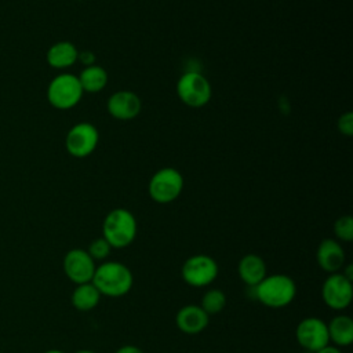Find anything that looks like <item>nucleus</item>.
Here are the masks:
<instances>
[{
    "label": "nucleus",
    "mask_w": 353,
    "mask_h": 353,
    "mask_svg": "<svg viewBox=\"0 0 353 353\" xmlns=\"http://www.w3.org/2000/svg\"><path fill=\"white\" fill-rule=\"evenodd\" d=\"M62 266L66 277L76 285L90 283L97 269L95 261L83 248L69 250L63 256Z\"/></svg>",
    "instance_id": "nucleus-10"
},
{
    "label": "nucleus",
    "mask_w": 353,
    "mask_h": 353,
    "mask_svg": "<svg viewBox=\"0 0 353 353\" xmlns=\"http://www.w3.org/2000/svg\"><path fill=\"white\" fill-rule=\"evenodd\" d=\"M305 353H312V352H305Z\"/></svg>",
    "instance_id": "nucleus-30"
},
{
    "label": "nucleus",
    "mask_w": 353,
    "mask_h": 353,
    "mask_svg": "<svg viewBox=\"0 0 353 353\" xmlns=\"http://www.w3.org/2000/svg\"><path fill=\"white\" fill-rule=\"evenodd\" d=\"M255 298L265 306L280 309L290 305L296 294L295 281L287 274L266 276L258 285L252 287Z\"/></svg>",
    "instance_id": "nucleus-3"
},
{
    "label": "nucleus",
    "mask_w": 353,
    "mask_h": 353,
    "mask_svg": "<svg viewBox=\"0 0 353 353\" xmlns=\"http://www.w3.org/2000/svg\"><path fill=\"white\" fill-rule=\"evenodd\" d=\"M335 236L345 243H350L353 240V218L350 215L339 216L334 223Z\"/></svg>",
    "instance_id": "nucleus-21"
},
{
    "label": "nucleus",
    "mask_w": 353,
    "mask_h": 353,
    "mask_svg": "<svg viewBox=\"0 0 353 353\" xmlns=\"http://www.w3.org/2000/svg\"><path fill=\"white\" fill-rule=\"evenodd\" d=\"M342 274H343L347 280L353 281V265L350 263V265H347L346 268H342Z\"/></svg>",
    "instance_id": "nucleus-27"
},
{
    "label": "nucleus",
    "mask_w": 353,
    "mask_h": 353,
    "mask_svg": "<svg viewBox=\"0 0 353 353\" xmlns=\"http://www.w3.org/2000/svg\"><path fill=\"white\" fill-rule=\"evenodd\" d=\"M266 263L256 254L244 255L237 265V273L240 280L250 288L258 285L266 276Z\"/></svg>",
    "instance_id": "nucleus-15"
},
{
    "label": "nucleus",
    "mask_w": 353,
    "mask_h": 353,
    "mask_svg": "<svg viewBox=\"0 0 353 353\" xmlns=\"http://www.w3.org/2000/svg\"><path fill=\"white\" fill-rule=\"evenodd\" d=\"M116 353H143L138 346L134 345H124L116 350Z\"/></svg>",
    "instance_id": "nucleus-25"
},
{
    "label": "nucleus",
    "mask_w": 353,
    "mask_h": 353,
    "mask_svg": "<svg viewBox=\"0 0 353 353\" xmlns=\"http://www.w3.org/2000/svg\"><path fill=\"white\" fill-rule=\"evenodd\" d=\"M79 59H80L83 63H85L87 66H90V65H94L95 55H94L92 52H90V51H84V52H79L77 61H79Z\"/></svg>",
    "instance_id": "nucleus-24"
},
{
    "label": "nucleus",
    "mask_w": 353,
    "mask_h": 353,
    "mask_svg": "<svg viewBox=\"0 0 353 353\" xmlns=\"http://www.w3.org/2000/svg\"><path fill=\"white\" fill-rule=\"evenodd\" d=\"M106 108L113 119L127 121L135 119L139 114L142 109V102L134 91L121 90L113 92L109 97Z\"/></svg>",
    "instance_id": "nucleus-12"
},
{
    "label": "nucleus",
    "mask_w": 353,
    "mask_h": 353,
    "mask_svg": "<svg viewBox=\"0 0 353 353\" xmlns=\"http://www.w3.org/2000/svg\"><path fill=\"white\" fill-rule=\"evenodd\" d=\"M338 131L342 135L350 137L353 134V113L352 112H346L343 114L339 116L338 119Z\"/></svg>",
    "instance_id": "nucleus-23"
},
{
    "label": "nucleus",
    "mask_w": 353,
    "mask_h": 353,
    "mask_svg": "<svg viewBox=\"0 0 353 353\" xmlns=\"http://www.w3.org/2000/svg\"><path fill=\"white\" fill-rule=\"evenodd\" d=\"M101 296L102 295L99 294V291L90 281L84 284H77L72 292L70 301L74 309L80 312H90L99 303Z\"/></svg>",
    "instance_id": "nucleus-18"
},
{
    "label": "nucleus",
    "mask_w": 353,
    "mask_h": 353,
    "mask_svg": "<svg viewBox=\"0 0 353 353\" xmlns=\"http://www.w3.org/2000/svg\"><path fill=\"white\" fill-rule=\"evenodd\" d=\"M225 305H226V296H225L223 291H221V290H218V288H211V290H208V291L203 295L201 303H200L201 309H203L208 316L216 314V313L222 312L223 307H225Z\"/></svg>",
    "instance_id": "nucleus-20"
},
{
    "label": "nucleus",
    "mask_w": 353,
    "mask_h": 353,
    "mask_svg": "<svg viewBox=\"0 0 353 353\" xmlns=\"http://www.w3.org/2000/svg\"><path fill=\"white\" fill-rule=\"evenodd\" d=\"M43 353H65V352H62V350H59V349H48V350L43 352Z\"/></svg>",
    "instance_id": "nucleus-28"
},
{
    "label": "nucleus",
    "mask_w": 353,
    "mask_h": 353,
    "mask_svg": "<svg viewBox=\"0 0 353 353\" xmlns=\"http://www.w3.org/2000/svg\"><path fill=\"white\" fill-rule=\"evenodd\" d=\"M317 265L327 273H338L345 265V250L334 239L320 241L316 251Z\"/></svg>",
    "instance_id": "nucleus-13"
},
{
    "label": "nucleus",
    "mask_w": 353,
    "mask_h": 353,
    "mask_svg": "<svg viewBox=\"0 0 353 353\" xmlns=\"http://www.w3.org/2000/svg\"><path fill=\"white\" fill-rule=\"evenodd\" d=\"M83 88L77 76L72 73H61L55 76L47 87V99L50 105L58 110H69L74 108L83 98Z\"/></svg>",
    "instance_id": "nucleus-4"
},
{
    "label": "nucleus",
    "mask_w": 353,
    "mask_h": 353,
    "mask_svg": "<svg viewBox=\"0 0 353 353\" xmlns=\"http://www.w3.org/2000/svg\"><path fill=\"white\" fill-rule=\"evenodd\" d=\"M84 92H99L108 84V72L99 65L85 66L77 76Z\"/></svg>",
    "instance_id": "nucleus-19"
},
{
    "label": "nucleus",
    "mask_w": 353,
    "mask_h": 353,
    "mask_svg": "<svg viewBox=\"0 0 353 353\" xmlns=\"http://www.w3.org/2000/svg\"><path fill=\"white\" fill-rule=\"evenodd\" d=\"M138 230L137 219L125 208H114L103 219L102 237L112 248H125L135 240Z\"/></svg>",
    "instance_id": "nucleus-2"
},
{
    "label": "nucleus",
    "mask_w": 353,
    "mask_h": 353,
    "mask_svg": "<svg viewBox=\"0 0 353 353\" xmlns=\"http://www.w3.org/2000/svg\"><path fill=\"white\" fill-rule=\"evenodd\" d=\"M314 353H342L341 352V349L339 347H336V346H334V345H327V346H324V347H321L320 350H317V352H314Z\"/></svg>",
    "instance_id": "nucleus-26"
},
{
    "label": "nucleus",
    "mask_w": 353,
    "mask_h": 353,
    "mask_svg": "<svg viewBox=\"0 0 353 353\" xmlns=\"http://www.w3.org/2000/svg\"><path fill=\"white\" fill-rule=\"evenodd\" d=\"M218 272L219 268L214 258L205 254H196L183 262L181 276L192 287H205L216 279Z\"/></svg>",
    "instance_id": "nucleus-7"
},
{
    "label": "nucleus",
    "mask_w": 353,
    "mask_h": 353,
    "mask_svg": "<svg viewBox=\"0 0 353 353\" xmlns=\"http://www.w3.org/2000/svg\"><path fill=\"white\" fill-rule=\"evenodd\" d=\"M295 336L298 343L306 352H317L330 343L327 323L319 317H305L302 319L295 330Z\"/></svg>",
    "instance_id": "nucleus-11"
},
{
    "label": "nucleus",
    "mask_w": 353,
    "mask_h": 353,
    "mask_svg": "<svg viewBox=\"0 0 353 353\" xmlns=\"http://www.w3.org/2000/svg\"><path fill=\"white\" fill-rule=\"evenodd\" d=\"M176 327L188 335H196L205 330L210 323V316L200 305H186L181 307L175 316Z\"/></svg>",
    "instance_id": "nucleus-14"
},
{
    "label": "nucleus",
    "mask_w": 353,
    "mask_h": 353,
    "mask_svg": "<svg viewBox=\"0 0 353 353\" xmlns=\"http://www.w3.org/2000/svg\"><path fill=\"white\" fill-rule=\"evenodd\" d=\"M91 283L101 295L119 298L125 295L134 283L132 273L128 266L117 261H108L97 266Z\"/></svg>",
    "instance_id": "nucleus-1"
},
{
    "label": "nucleus",
    "mask_w": 353,
    "mask_h": 353,
    "mask_svg": "<svg viewBox=\"0 0 353 353\" xmlns=\"http://www.w3.org/2000/svg\"><path fill=\"white\" fill-rule=\"evenodd\" d=\"M330 342L336 347L349 346L353 342V320L346 314H338L327 324Z\"/></svg>",
    "instance_id": "nucleus-17"
},
{
    "label": "nucleus",
    "mask_w": 353,
    "mask_h": 353,
    "mask_svg": "<svg viewBox=\"0 0 353 353\" xmlns=\"http://www.w3.org/2000/svg\"><path fill=\"white\" fill-rule=\"evenodd\" d=\"M74 353H95L94 350H90V349H80V350H77V352H74Z\"/></svg>",
    "instance_id": "nucleus-29"
},
{
    "label": "nucleus",
    "mask_w": 353,
    "mask_h": 353,
    "mask_svg": "<svg viewBox=\"0 0 353 353\" xmlns=\"http://www.w3.org/2000/svg\"><path fill=\"white\" fill-rule=\"evenodd\" d=\"M99 142V134L95 125L87 121L74 124L66 134L65 148L73 157L90 156Z\"/></svg>",
    "instance_id": "nucleus-8"
},
{
    "label": "nucleus",
    "mask_w": 353,
    "mask_h": 353,
    "mask_svg": "<svg viewBox=\"0 0 353 353\" xmlns=\"http://www.w3.org/2000/svg\"><path fill=\"white\" fill-rule=\"evenodd\" d=\"M176 95L189 108H203L210 102L212 88L200 72H186L176 83Z\"/></svg>",
    "instance_id": "nucleus-6"
},
{
    "label": "nucleus",
    "mask_w": 353,
    "mask_h": 353,
    "mask_svg": "<svg viewBox=\"0 0 353 353\" xmlns=\"http://www.w3.org/2000/svg\"><path fill=\"white\" fill-rule=\"evenodd\" d=\"M183 189L182 174L172 167H164L156 171L148 185L149 196L159 204H167L179 197Z\"/></svg>",
    "instance_id": "nucleus-5"
},
{
    "label": "nucleus",
    "mask_w": 353,
    "mask_h": 353,
    "mask_svg": "<svg viewBox=\"0 0 353 353\" xmlns=\"http://www.w3.org/2000/svg\"><path fill=\"white\" fill-rule=\"evenodd\" d=\"M321 296L324 303L334 309L342 310L346 309L353 298V285L341 272L331 273L323 283Z\"/></svg>",
    "instance_id": "nucleus-9"
},
{
    "label": "nucleus",
    "mask_w": 353,
    "mask_h": 353,
    "mask_svg": "<svg viewBox=\"0 0 353 353\" xmlns=\"http://www.w3.org/2000/svg\"><path fill=\"white\" fill-rule=\"evenodd\" d=\"M79 50L77 47L66 40L54 43L46 54L47 63L54 69H66L77 62Z\"/></svg>",
    "instance_id": "nucleus-16"
},
{
    "label": "nucleus",
    "mask_w": 353,
    "mask_h": 353,
    "mask_svg": "<svg viewBox=\"0 0 353 353\" xmlns=\"http://www.w3.org/2000/svg\"><path fill=\"white\" fill-rule=\"evenodd\" d=\"M110 250L112 247L109 245V243L103 237H98L90 243L87 252L94 261H103L110 254Z\"/></svg>",
    "instance_id": "nucleus-22"
}]
</instances>
